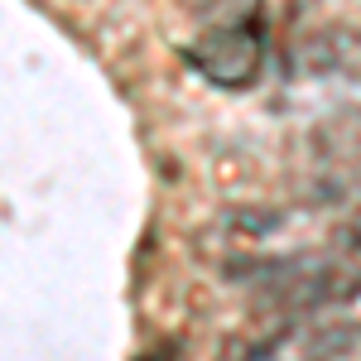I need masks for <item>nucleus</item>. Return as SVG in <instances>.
<instances>
[{"mask_svg": "<svg viewBox=\"0 0 361 361\" xmlns=\"http://www.w3.org/2000/svg\"><path fill=\"white\" fill-rule=\"evenodd\" d=\"M226 275L260 294V304L279 308L289 318H308L333 304H347L361 294V250L352 255H318V250H294V255H250L231 260Z\"/></svg>", "mask_w": 361, "mask_h": 361, "instance_id": "f257e3e1", "label": "nucleus"}, {"mask_svg": "<svg viewBox=\"0 0 361 361\" xmlns=\"http://www.w3.org/2000/svg\"><path fill=\"white\" fill-rule=\"evenodd\" d=\"M337 236H342V246H347V250H361V207L347 217V222H342V231H337Z\"/></svg>", "mask_w": 361, "mask_h": 361, "instance_id": "20e7f679", "label": "nucleus"}, {"mask_svg": "<svg viewBox=\"0 0 361 361\" xmlns=\"http://www.w3.org/2000/svg\"><path fill=\"white\" fill-rule=\"evenodd\" d=\"M357 54H361V34H352V29H342V25L318 29V34L299 39L294 73H337V68H347Z\"/></svg>", "mask_w": 361, "mask_h": 361, "instance_id": "7ed1b4c3", "label": "nucleus"}, {"mask_svg": "<svg viewBox=\"0 0 361 361\" xmlns=\"http://www.w3.org/2000/svg\"><path fill=\"white\" fill-rule=\"evenodd\" d=\"M183 5H193V10H207V5H212V0H183Z\"/></svg>", "mask_w": 361, "mask_h": 361, "instance_id": "39448f33", "label": "nucleus"}, {"mask_svg": "<svg viewBox=\"0 0 361 361\" xmlns=\"http://www.w3.org/2000/svg\"><path fill=\"white\" fill-rule=\"evenodd\" d=\"M183 58L193 63L197 78H207L212 87L246 92V87L260 78V68H265V34H260L255 20H241V25H212L183 49Z\"/></svg>", "mask_w": 361, "mask_h": 361, "instance_id": "f03ea898", "label": "nucleus"}]
</instances>
